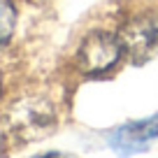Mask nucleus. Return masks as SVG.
Segmentation results:
<instances>
[{"label": "nucleus", "mask_w": 158, "mask_h": 158, "mask_svg": "<svg viewBox=\"0 0 158 158\" xmlns=\"http://www.w3.org/2000/svg\"><path fill=\"white\" fill-rule=\"evenodd\" d=\"M123 56L121 37L107 30H93L86 35L77 51V68L86 77H102L114 70Z\"/></svg>", "instance_id": "obj_1"}, {"label": "nucleus", "mask_w": 158, "mask_h": 158, "mask_svg": "<svg viewBox=\"0 0 158 158\" xmlns=\"http://www.w3.org/2000/svg\"><path fill=\"white\" fill-rule=\"evenodd\" d=\"M16 26V10L12 0H0V47H5L12 40Z\"/></svg>", "instance_id": "obj_4"}, {"label": "nucleus", "mask_w": 158, "mask_h": 158, "mask_svg": "<svg viewBox=\"0 0 158 158\" xmlns=\"http://www.w3.org/2000/svg\"><path fill=\"white\" fill-rule=\"evenodd\" d=\"M158 137V114L139 121H128L109 133L107 142L118 156H133L137 151H144L153 139Z\"/></svg>", "instance_id": "obj_3"}, {"label": "nucleus", "mask_w": 158, "mask_h": 158, "mask_svg": "<svg viewBox=\"0 0 158 158\" xmlns=\"http://www.w3.org/2000/svg\"><path fill=\"white\" fill-rule=\"evenodd\" d=\"M123 56L130 63L142 65L158 54V12H144L128 21L118 33Z\"/></svg>", "instance_id": "obj_2"}, {"label": "nucleus", "mask_w": 158, "mask_h": 158, "mask_svg": "<svg viewBox=\"0 0 158 158\" xmlns=\"http://www.w3.org/2000/svg\"><path fill=\"white\" fill-rule=\"evenodd\" d=\"M37 158H77V156H70V153H60V151H51V153H42Z\"/></svg>", "instance_id": "obj_5"}, {"label": "nucleus", "mask_w": 158, "mask_h": 158, "mask_svg": "<svg viewBox=\"0 0 158 158\" xmlns=\"http://www.w3.org/2000/svg\"><path fill=\"white\" fill-rule=\"evenodd\" d=\"M0 91H2V77H0Z\"/></svg>", "instance_id": "obj_6"}]
</instances>
